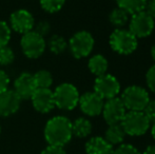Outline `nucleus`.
Segmentation results:
<instances>
[{"label":"nucleus","instance_id":"nucleus-1","mask_svg":"<svg viewBox=\"0 0 155 154\" xmlns=\"http://www.w3.org/2000/svg\"><path fill=\"white\" fill-rule=\"evenodd\" d=\"M43 135L48 145L64 147L73 137L72 121L63 115L52 117L45 123Z\"/></svg>","mask_w":155,"mask_h":154},{"label":"nucleus","instance_id":"nucleus-2","mask_svg":"<svg viewBox=\"0 0 155 154\" xmlns=\"http://www.w3.org/2000/svg\"><path fill=\"white\" fill-rule=\"evenodd\" d=\"M119 98L121 99L127 111L143 112L150 101V95L148 90L143 87L132 84L120 92Z\"/></svg>","mask_w":155,"mask_h":154},{"label":"nucleus","instance_id":"nucleus-3","mask_svg":"<svg viewBox=\"0 0 155 154\" xmlns=\"http://www.w3.org/2000/svg\"><path fill=\"white\" fill-rule=\"evenodd\" d=\"M109 44L115 53L119 55H130L136 51L138 39L128 29H115L109 37Z\"/></svg>","mask_w":155,"mask_h":154},{"label":"nucleus","instance_id":"nucleus-4","mask_svg":"<svg viewBox=\"0 0 155 154\" xmlns=\"http://www.w3.org/2000/svg\"><path fill=\"white\" fill-rule=\"evenodd\" d=\"M55 107L63 111H72L79 103V91L70 82H62L53 91Z\"/></svg>","mask_w":155,"mask_h":154},{"label":"nucleus","instance_id":"nucleus-5","mask_svg":"<svg viewBox=\"0 0 155 154\" xmlns=\"http://www.w3.org/2000/svg\"><path fill=\"white\" fill-rule=\"evenodd\" d=\"M95 40L93 35L88 31H78L68 41V49L70 50L72 56L76 59L86 58L92 53Z\"/></svg>","mask_w":155,"mask_h":154},{"label":"nucleus","instance_id":"nucleus-6","mask_svg":"<svg viewBox=\"0 0 155 154\" xmlns=\"http://www.w3.org/2000/svg\"><path fill=\"white\" fill-rule=\"evenodd\" d=\"M120 125L126 135L133 137L145 135L151 127V123L143 112L138 111H127L126 115L120 121Z\"/></svg>","mask_w":155,"mask_h":154},{"label":"nucleus","instance_id":"nucleus-7","mask_svg":"<svg viewBox=\"0 0 155 154\" xmlns=\"http://www.w3.org/2000/svg\"><path fill=\"white\" fill-rule=\"evenodd\" d=\"M20 48L23 55L30 59H37L45 54L47 50V41L45 37L31 31L21 36Z\"/></svg>","mask_w":155,"mask_h":154},{"label":"nucleus","instance_id":"nucleus-8","mask_svg":"<svg viewBox=\"0 0 155 154\" xmlns=\"http://www.w3.org/2000/svg\"><path fill=\"white\" fill-rule=\"evenodd\" d=\"M154 28L155 20L145 11L131 15L128 22V30L137 39L150 36L154 31Z\"/></svg>","mask_w":155,"mask_h":154},{"label":"nucleus","instance_id":"nucleus-9","mask_svg":"<svg viewBox=\"0 0 155 154\" xmlns=\"http://www.w3.org/2000/svg\"><path fill=\"white\" fill-rule=\"evenodd\" d=\"M94 92L101 97L104 100L118 97V95L121 92L120 82L114 75L106 74L98 76L95 78L94 81Z\"/></svg>","mask_w":155,"mask_h":154},{"label":"nucleus","instance_id":"nucleus-10","mask_svg":"<svg viewBox=\"0 0 155 154\" xmlns=\"http://www.w3.org/2000/svg\"><path fill=\"white\" fill-rule=\"evenodd\" d=\"M8 25H10L12 32L14 31L20 35H23V34L33 31L34 29V16L30 11L25 10V8H19L11 14Z\"/></svg>","mask_w":155,"mask_h":154},{"label":"nucleus","instance_id":"nucleus-11","mask_svg":"<svg viewBox=\"0 0 155 154\" xmlns=\"http://www.w3.org/2000/svg\"><path fill=\"white\" fill-rule=\"evenodd\" d=\"M126 113L127 109L119 97H114V98L104 100L101 114L104 121L108 125L120 123Z\"/></svg>","mask_w":155,"mask_h":154},{"label":"nucleus","instance_id":"nucleus-12","mask_svg":"<svg viewBox=\"0 0 155 154\" xmlns=\"http://www.w3.org/2000/svg\"><path fill=\"white\" fill-rule=\"evenodd\" d=\"M104 100L100 96H98L94 91L86 92L79 97L78 107L84 115L89 117H95L101 114L104 108Z\"/></svg>","mask_w":155,"mask_h":154},{"label":"nucleus","instance_id":"nucleus-13","mask_svg":"<svg viewBox=\"0 0 155 154\" xmlns=\"http://www.w3.org/2000/svg\"><path fill=\"white\" fill-rule=\"evenodd\" d=\"M30 100L33 108L41 114L50 113L55 108L54 94L51 89H37Z\"/></svg>","mask_w":155,"mask_h":154},{"label":"nucleus","instance_id":"nucleus-14","mask_svg":"<svg viewBox=\"0 0 155 154\" xmlns=\"http://www.w3.org/2000/svg\"><path fill=\"white\" fill-rule=\"evenodd\" d=\"M21 99L13 89H6L0 93V117L14 115L20 109Z\"/></svg>","mask_w":155,"mask_h":154},{"label":"nucleus","instance_id":"nucleus-15","mask_svg":"<svg viewBox=\"0 0 155 154\" xmlns=\"http://www.w3.org/2000/svg\"><path fill=\"white\" fill-rule=\"evenodd\" d=\"M14 92L19 96L21 100L31 99L32 95L37 90L33 74L29 72H23L15 79L14 81Z\"/></svg>","mask_w":155,"mask_h":154},{"label":"nucleus","instance_id":"nucleus-16","mask_svg":"<svg viewBox=\"0 0 155 154\" xmlns=\"http://www.w3.org/2000/svg\"><path fill=\"white\" fill-rule=\"evenodd\" d=\"M86 153L87 154H113L114 147L111 146L101 136L91 137L86 143Z\"/></svg>","mask_w":155,"mask_h":154},{"label":"nucleus","instance_id":"nucleus-17","mask_svg":"<svg viewBox=\"0 0 155 154\" xmlns=\"http://www.w3.org/2000/svg\"><path fill=\"white\" fill-rule=\"evenodd\" d=\"M104 132V138L111 145V146H119L124 143L126 138V133H124L123 127L120 123H114V125H108Z\"/></svg>","mask_w":155,"mask_h":154},{"label":"nucleus","instance_id":"nucleus-18","mask_svg":"<svg viewBox=\"0 0 155 154\" xmlns=\"http://www.w3.org/2000/svg\"><path fill=\"white\" fill-rule=\"evenodd\" d=\"M88 68L90 72L96 77L101 76V75L108 73L109 69V61L104 55L101 54H95L91 56L88 61Z\"/></svg>","mask_w":155,"mask_h":154},{"label":"nucleus","instance_id":"nucleus-19","mask_svg":"<svg viewBox=\"0 0 155 154\" xmlns=\"http://www.w3.org/2000/svg\"><path fill=\"white\" fill-rule=\"evenodd\" d=\"M92 123L87 117H78L72 123V133H73V136H75V137H88L92 133Z\"/></svg>","mask_w":155,"mask_h":154},{"label":"nucleus","instance_id":"nucleus-20","mask_svg":"<svg viewBox=\"0 0 155 154\" xmlns=\"http://www.w3.org/2000/svg\"><path fill=\"white\" fill-rule=\"evenodd\" d=\"M130 16L131 15L128 14L124 10L116 6L109 14V21L113 27H115V29H123L124 25H128Z\"/></svg>","mask_w":155,"mask_h":154},{"label":"nucleus","instance_id":"nucleus-21","mask_svg":"<svg viewBox=\"0 0 155 154\" xmlns=\"http://www.w3.org/2000/svg\"><path fill=\"white\" fill-rule=\"evenodd\" d=\"M147 1L148 0H115L117 6L124 10L130 15L145 11Z\"/></svg>","mask_w":155,"mask_h":154},{"label":"nucleus","instance_id":"nucleus-22","mask_svg":"<svg viewBox=\"0 0 155 154\" xmlns=\"http://www.w3.org/2000/svg\"><path fill=\"white\" fill-rule=\"evenodd\" d=\"M47 48L51 53L60 55L68 50V41L64 37L55 34V35H52L47 41Z\"/></svg>","mask_w":155,"mask_h":154},{"label":"nucleus","instance_id":"nucleus-23","mask_svg":"<svg viewBox=\"0 0 155 154\" xmlns=\"http://www.w3.org/2000/svg\"><path fill=\"white\" fill-rule=\"evenodd\" d=\"M37 89H51L53 84V75L48 70H39L33 74Z\"/></svg>","mask_w":155,"mask_h":154},{"label":"nucleus","instance_id":"nucleus-24","mask_svg":"<svg viewBox=\"0 0 155 154\" xmlns=\"http://www.w3.org/2000/svg\"><path fill=\"white\" fill-rule=\"evenodd\" d=\"M40 6L45 12L49 14L59 12L63 8L65 3V0H39Z\"/></svg>","mask_w":155,"mask_h":154},{"label":"nucleus","instance_id":"nucleus-25","mask_svg":"<svg viewBox=\"0 0 155 154\" xmlns=\"http://www.w3.org/2000/svg\"><path fill=\"white\" fill-rule=\"evenodd\" d=\"M15 60V53L8 45L0 48V66H8Z\"/></svg>","mask_w":155,"mask_h":154},{"label":"nucleus","instance_id":"nucleus-26","mask_svg":"<svg viewBox=\"0 0 155 154\" xmlns=\"http://www.w3.org/2000/svg\"><path fill=\"white\" fill-rule=\"evenodd\" d=\"M12 38V30L6 21L0 20V48L8 45Z\"/></svg>","mask_w":155,"mask_h":154},{"label":"nucleus","instance_id":"nucleus-27","mask_svg":"<svg viewBox=\"0 0 155 154\" xmlns=\"http://www.w3.org/2000/svg\"><path fill=\"white\" fill-rule=\"evenodd\" d=\"M113 154H141V152L133 145L123 143V144L117 146L114 149V153Z\"/></svg>","mask_w":155,"mask_h":154},{"label":"nucleus","instance_id":"nucleus-28","mask_svg":"<svg viewBox=\"0 0 155 154\" xmlns=\"http://www.w3.org/2000/svg\"><path fill=\"white\" fill-rule=\"evenodd\" d=\"M33 31H35L37 34H39L42 37H45L51 32V25H50V22L48 20H40L39 22L35 23Z\"/></svg>","mask_w":155,"mask_h":154},{"label":"nucleus","instance_id":"nucleus-29","mask_svg":"<svg viewBox=\"0 0 155 154\" xmlns=\"http://www.w3.org/2000/svg\"><path fill=\"white\" fill-rule=\"evenodd\" d=\"M146 84L148 89L155 94V64L146 73Z\"/></svg>","mask_w":155,"mask_h":154},{"label":"nucleus","instance_id":"nucleus-30","mask_svg":"<svg viewBox=\"0 0 155 154\" xmlns=\"http://www.w3.org/2000/svg\"><path fill=\"white\" fill-rule=\"evenodd\" d=\"M143 112L150 123H155V99H150Z\"/></svg>","mask_w":155,"mask_h":154},{"label":"nucleus","instance_id":"nucleus-31","mask_svg":"<svg viewBox=\"0 0 155 154\" xmlns=\"http://www.w3.org/2000/svg\"><path fill=\"white\" fill-rule=\"evenodd\" d=\"M40 154H67L64 148L63 147H58V146H51L48 145Z\"/></svg>","mask_w":155,"mask_h":154},{"label":"nucleus","instance_id":"nucleus-32","mask_svg":"<svg viewBox=\"0 0 155 154\" xmlns=\"http://www.w3.org/2000/svg\"><path fill=\"white\" fill-rule=\"evenodd\" d=\"M8 84H10L8 75L3 70H0V93L3 92L6 89H8Z\"/></svg>","mask_w":155,"mask_h":154},{"label":"nucleus","instance_id":"nucleus-33","mask_svg":"<svg viewBox=\"0 0 155 154\" xmlns=\"http://www.w3.org/2000/svg\"><path fill=\"white\" fill-rule=\"evenodd\" d=\"M145 12L155 20V0H148L145 6Z\"/></svg>","mask_w":155,"mask_h":154},{"label":"nucleus","instance_id":"nucleus-34","mask_svg":"<svg viewBox=\"0 0 155 154\" xmlns=\"http://www.w3.org/2000/svg\"><path fill=\"white\" fill-rule=\"evenodd\" d=\"M141 154H155V145H152V146H149L145 149Z\"/></svg>","mask_w":155,"mask_h":154},{"label":"nucleus","instance_id":"nucleus-35","mask_svg":"<svg viewBox=\"0 0 155 154\" xmlns=\"http://www.w3.org/2000/svg\"><path fill=\"white\" fill-rule=\"evenodd\" d=\"M150 54H151V57H152V59L154 60V62H155V43L153 45H152V48H151V51H150Z\"/></svg>","mask_w":155,"mask_h":154},{"label":"nucleus","instance_id":"nucleus-36","mask_svg":"<svg viewBox=\"0 0 155 154\" xmlns=\"http://www.w3.org/2000/svg\"><path fill=\"white\" fill-rule=\"evenodd\" d=\"M150 130H151V135H152V137H153L154 140H155V123H152V126L150 127Z\"/></svg>","mask_w":155,"mask_h":154},{"label":"nucleus","instance_id":"nucleus-37","mask_svg":"<svg viewBox=\"0 0 155 154\" xmlns=\"http://www.w3.org/2000/svg\"><path fill=\"white\" fill-rule=\"evenodd\" d=\"M0 134H1V126H0Z\"/></svg>","mask_w":155,"mask_h":154}]
</instances>
